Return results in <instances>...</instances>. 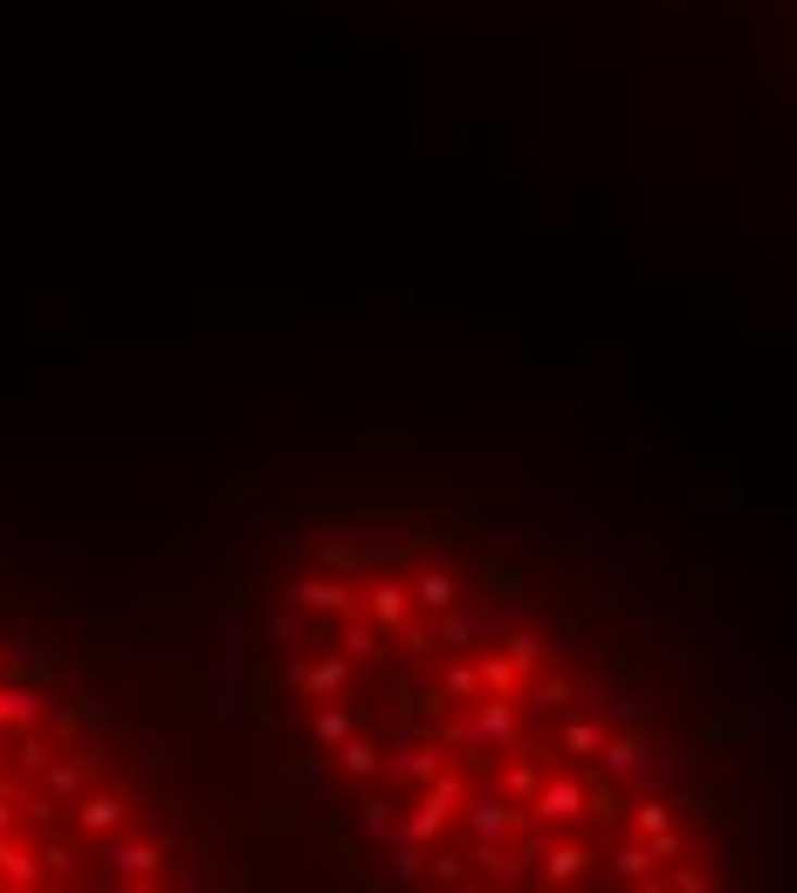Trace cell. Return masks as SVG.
I'll list each match as a JSON object with an SVG mask.
<instances>
[{
	"label": "cell",
	"instance_id": "2",
	"mask_svg": "<svg viewBox=\"0 0 797 893\" xmlns=\"http://www.w3.org/2000/svg\"><path fill=\"white\" fill-rule=\"evenodd\" d=\"M275 880L200 543L111 571L0 495V893Z\"/></svg>",
	"mask_w": 797,
	"mask_h": 893
},
{
	"label": "cell",
	"instance_id": "1",
	"mask_svg": "<svg viewBox=\"0 0 797 893\" xmlns=\"http://www.w3.org/2000/svg\"><path fill=\"white\" fill-rule=\"evenodd\" d=\"M192 543L289 880L722 893L790 859L763 667L577 495L323 468Z\"/></svg>",
	"mask_w": 797,
	"mask_h": 893
}]
</instances>
